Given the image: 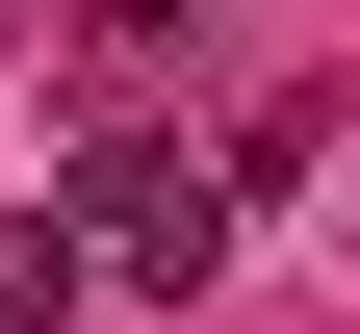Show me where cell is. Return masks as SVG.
I'll use <instances>...</instances> for the list:
<instances>
[{
    "label": "cell",
    "instance_id": "obj_1",
    "mask_svg": "<svg viewBox=\"0 0 360 334\" xmlns=\"http://www.w3.org/2000/svg\"><path fill=\"white\" fill-rule=\"evenodd\" d=\"M0 26H52V0H0Z\"/></svg>",
    "mask_w": 360,
    "mask_h": 334
}]
</instances>
